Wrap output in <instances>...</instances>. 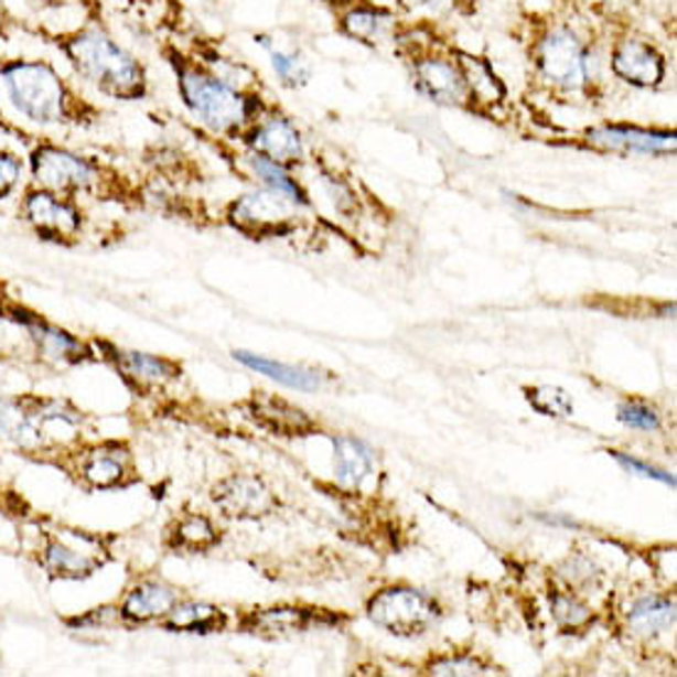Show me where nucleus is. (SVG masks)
<instances>
[{
	"label": "nucleus",
	"mask_w": 677,
	"mask_h": 677,
	"mask_svg": "<svg viewBox=\"0 0 677 677\" xmlns=\"http://www.w3.org/2000/svg\"><path fill=\"white\" fill-rule=\"evenodd\" d=\"M45 567L52 571V574L79 579V577H89L97 562H94L89 555L62 545L60 539H52V542L45 547Z\"/></svg>",
	"instance_id": "393cba45"
},
{
	"label": "nucleus",
	"mask_w": 677,
	"mask_h": 677,
	"mask_svg": "<svg viewBox=\"0 0 677 677\" xmlns=\"http://www.w3.org/2000/svg\"><path fill=\"white\" fill-rule=\"evenodd\" d=\"M175 604H178V594L173 589L158 584V581H146V584H139L129 591V597H126L121 606V613L123 619L143 623L151 619L168 616Z\"/></svg>",
	"instance_id": "a211bd4d"
},
{
	"label": "nucleus",
	"mask_w": 677,
	"mask_h": 677,
	"mask_svg": "<svg viewBox=\"0 0 677 677\" xmlns=\"http://www.w3.org/2000/svg\"><path fill=\"white\" fill-rule=\"evenodd\" d=\"M333 463L337 483L351 491H359L375 475V451L365 441L345 433L333 439Z\"/></svg>",
	"instance_id": "2eb2a0df"
},
{
	"label": "nucleus",
	"mask_w": 677,
	"mask_h": 677,
	"mask_svg": "<svg viewBox=\"0 0 677 677\" xmlns=\"http://www.w3.org/2000/svg\"><path fill=\"white\" fill-rule=\"evenodd\" d=\"M619 421L621 425H626L631 429H641V431H655L660 427L658 411L636 399L623 401V405L619 407Z\"/></svg>",
	"instance_id": "2f4dec72"
},
{
	"label": "nucleus",
	"mask_w": 677,
	"mask_h": 677,
	"mask_svg": "<svg viewBox=\"0 0 677 677\" xmlns=\"http://www.w3.org/2000/svg\"><path fill=\"white\" fill-rule=\"evenodd\" d=\"M245 143L257 155L269 158L283 168L299 163L305 151L301 131L286 116H261L247 129Z\"/></svg>",
	"instance_id": "9b49d317"
},
{
	"label": "nucleus",
	"mask_w": 677,
	"mask_h": 677,
	"mask_svg": "<svg viewBox=\"0 0 677 677\" xmlns=\"http://www.w3.org/2000/svg\"><path fill=\"white\" fill-rule=\"evenodd\" d=\"M295 203L273 190H259V193L241 195L229 205L227 219L241 235L249 239L286 237L295 229Z\"/></svg>",
	"instance_id": "0eeeda50"
},
{
	"label": "nucleus",
	"mask_w": 677,
	"mask_h": 677,
	"mask_svg": "<svg viewBox=\"0 0 677 677\" xmlns=\"http://www.w3.org/2000/svg\"><path fill=\"white\" fill-rule=\"evenodd\" d=\"M429 3H431V0H397V6H401L405 10H417V8H425Z\"/></svg>",
	"instance_id": "c9c22d12"
},
{
	"label": "nucleus",
	"mask_w": 677,
	"mask_h": 677,
	"mask_svg": "<svg viewBox=\"0 0 677 677\" xmlns=\"http://www.w3.org/2000/svg\"><path fill=\"white\" fill-rule=\"evenodd\" d=\"M247 411L261 429L277 433V437L293 439V437H309V433L315 431V421L305 415L303 409L267 393L254 395L247 401Z\"/></svg>",
	"instance_id": "ddd939ff"
},
{
	"label": "nucleus",
	"mask_w": 677,
	"mask_h": 677,
	"mask_svg": "<svg viewBox=\"0 0 677 677\" xmlns=\"http://www.w3.org/2000/svg\"><path fill=\"white\" fill-rule=\"evenodd\" d=\"M213 503L227 517L237 520H257L277 513V495L257 475L235 473L229 479L219 481L213 488Z\"/></svg>",
	"instance_id": "1a4fd4ad"
},
{
	"label": "nucleus",
	"mask_w": 677,
	"mask_h": 677,
	"mask_svg": "<svg viewBox=\"0 0 677 677\" xmlns=\"http://www.w3.org/2000/svg\"><path fill=\"white\" fill-rule=\"evenodd\" d=\"M47 45L55 47L72 74L99 94L116 101H141L151 92L148 72L129 50L107 30L87 23L72 30H42Z\"/></svg>",
	"instance_id": "f257e3e1"
},
{
	"label": "nucleus",
	"mask_w": 677,
	"mask_h": 677,
	"mask_svg": "<svg viewBox=\"0 0 677 677\" xmlns=\"http://www.w3.org/2000/svg\"><path fill=\"white\" fill-rule=\"evenodd\" d=\"M525 399L537 415L549 417V419H569L574 415V401H571L569 393L562 387L555 385H537V387H525Z\"/></svg>",
	"instance_id": "cd10ccee"
},
{
	"label": "nucleus",
	"mask_w": 677,
	"mask_h": 677,
	"mask_svg": "<svg viewBox=\"0 0 677 677\" xmlns=\"http://www.w3.org/2000/svg\"><path fill=\"white\" fill-rule=\"evenodd\" d=\"M611 72L616 74L621 82L631 84L638 89H655L660 87L668 65L660 50L645 40H619L611 50Z\"/></svg>",
	"instance_id": "9d476101"
},
{
	"label": "nucleus",
	"mask_w": 677,
	"mask_h": 677,
	"mask_svg": "<svg viewBox=\"0 0 677 677\" xmlns=\"http://www.w3.org/2000/svg\"><path fill=\"white\" fill-rule=\"evenodd\" d=\"M587 141L616 153L665 155L675 151V133H658L638 129V126H601V129H591L587 133Z\"/></svg>",
	"instance_id": "4468645a"
},
{
	"label": "nucleus",
	"mask_w": 677,
	"mask_h": 677,
	"mask_svg": "<svg viewBox=\"0 0 677 677\" xmlns=\"http://www.w3.org/2000/svg\"><path fill=\"white\" fill-rule=\"evenodd\" d=\"M30 171L40 187L67 197L89 193L101 180L97 163L55 143H40L30 153Z\"/></svg>",
	"instance_id": "423d86ee"
},
{
	"label": "nucleus",
	"mask_w": 677,
	"mask_h": 677,
	"mask_svg": "<svg viewBox=\"0 0 677 677\" xmlns=\"http://www.w3.org/2000/svg\"><path fill=\"white\" fill-rule=\"evenodd\" d=\"M23 213L42 239L57 241V245L60 241L65 245V241L79 237L82 232V213L72 203V197L52 193V190L45 187L28 190Z\"/></svg>",
	"instance_id": "6e6552de"
},
{
	"label": "nucleus",
	"mask_w": 677,
	"mask_h": 677,
	"mask_svg": "<svg viewBox=\"0 0 677 677\" xmlns=\"http://www.w3.org/2000/svg\"><path fill=\"white\" fill-rule=\"evenodd\" d=\"M30 331H33L35 341L40 343L42 353L50 357H72L74 353L82 351V345L74 341L72 335H67L65 331H57V327L45 325L42 321H30Z\"/></svg>",
	"instance_id": "c756f323"
},
{
	"label": "nucleus",
	"mask_w": 677,
	"mask_h": 677,
	"mask_svg": "<svg viewBox=\"0 0 677 677\" xmlns=\"http://www.w3.org/2000/svg\"><path fill=\"white\" fill-rule=\"evenodd\" d=\"M609 453L623 465V469L631 471V473H636V475H641V479L660 481V483H665V485H670V488H675V479H673L670 473H665V471H660V469H655V465H651V463H643V461L636 459V456H628V453H623V451H609Z\"/></svg>",
	"instance_id": "72a5a7b5"
},
{
	"label": "nucleus",
	"mask_w": 677,
	"mask_h": 677,
	"mask_svg": "<svg viewBox=\"0 0 677 677\" xmlns=\"http://www.w3.org/2000/svg\"><path fill=\"white\" fill-rule=\"evenodd\" d=\"M453 60H456L461 69L465 92H469L471 101L475 99L479 104H493L505 99V84L501 82L498 74L493 72L488 60L469 55V52H456Z\"/></svg>",
	"instance_id": "f3484780"
},
{
	"label": "nucleus",
	"mask_w": 677,
	"mask_h": 677,
	"mask_svg": "<svg viewBox=\"0 0 677 677\" xmlns=\"http://www.w3.org/2000/svg\"><path fill=\"white\" fill-rule=\"evenodd\" d=\"M235 357L239 359L241 365L257 369L259 375H267L271 379H277V383L291 387V389H301V393H313V389L321 387V377L315 375L313 369L277 363V359L254 355V353H247V351H235Z\"/></svg>",
	"instance_id": "6ab92c4d"
},
{
	"label": "nucleus",
	"mask_w": 677,
	"mask_h": 677,
	"mask_svg": "<svg viewBox=\"0 0 677 677\" xmlns=\"http://www.w3.org/2000/svg\"><path fill=\"white\" fill-rule=\"evenodd\" d=\"M552 613L562 628H581L591 621L589 606H584L579 599L569 597V594L552 597Z\"/></svg>",
	"instance_id": "7c9ffc66"
},
{
	"label": "nucleus",
	"mask_w": 677,
	"mask_h": 677,
	"mask_svg": "<svg viewBox=\"0 0 677 677\" xmlns=\"http://www.w3.org/2000/svg\"><path fill=\"white\" fill-rule=\"evenodd\" d=\"M217 545L215 525L205 515H185L173 525L171 547L185 549V552H205Z\"/></svg>",
	"instance_id": "5701e85b"
},
{
	"label": "nucleus",
	"mask_w": 677,
	"mask_h": 677,
	"mask_svg": "<svg viewBox=\"0 0 677 677\" xmlns=\"http://www.w3.org/2000/svg\"><path fill=\"white\" fill-rule=\"evenodd\" d=\"M42 3H47V6H52V8H60L62 3H65V0H42Z\"/></svg>",
	"instance_id": "e433bc0d"
},
{
	"label": "nucleus",
	"mask_w": 677,
	"mask_h": 677,
	"mask_svg": "<svg viewBox=\"0 0 677 677\" xmlns=\"http://www.w3.org/2000/svg\"><path fill=\"white\" fill-rule=\"evenodd\" d=\"M249 165H251L254 175L264 180V183H267L269 190H273V193L289 197L291 203L309 205V195H305V190L299 183H295V178L286 173L283 165L273 163V161H269V158L257 155V153H251Z\"/></svg>",
	"instance_id": "b1692460"
},
{
	"label": "nucleus",
	"mask_w": 677,
	"mask_h": 677,
	"mask_svg": "<svg viewBox=\"0 0 677 677\" xmlns=\"http://www.w3.org/2000/svg\"><path fill=\"white\" fill-rule=\"evenodd\" d=\"M126 463H129V453L119 447H104L94 451L84 463V479H87L94 488H111L119 483L126 473Z\"/></svg>",
	"instance_id": "4be33fe9"
},
{
	"label": "nucleus",
	"mask_w": 677,
	"mask_h": 677,
	"mask_svg": "<svg viewBox=\"0 0 677 677\" xmlns=\"http://www.w3.org/2000/svg\"><path fill=\"white\" fill-rule=\"evenodd\" d=\"M0 82L15 111L33 123L89 126L99 116L97 107L82 97L77 84L50 60L6 57L0 62Z\"/></svg>",
	"instance_id": "f03ea898"
},
{
	"label": "nucleus",
	"mask_w": 677,
	"mask_h": 677,
	"mask_svg": "<svg viewBox=\"0 0 677 677\" xmlns=\"http://www.w3.org/2000/svg\"><path fill=\"white\" fill-rule=\"evenodd\" d=\"M628 626L641 636H658L675 626V604L665 597H643L628 609Z\"/></svg>",
	"instance_id": "aec40b11"
},
{
	"label": "nucleus",
	"mask_w": 677,
	"mask_h": 677,
	"mask_svg": "<svg viewBox=\"0 0 677 677\" xmlns=\"http://www.w3.org/2000/svg\"><path fill=\"white\" fill-rule=\"evenodd\" d=\"M533 60L539 77L565 92H577L589 79V52L574 30L567 25L547 30L537 40Z\"/></svg>",
	"instance_id": "39448f33"
},
{
	"label": "nucleus",
	"mask_w": 677,
	"mask_h": 677,
	"mask_svg": "<svg viewBox=\"0 0 677 677\" xmlns=\"http://www.w3.org/2000/svg\"><path fill=\"white\" fill-rule=\"evenodd\" d=\"M411 77H415L417 89L431 101L449 104V107H465V101H469V92H465L461 69L453 57H417Z\"/></svg>",
	"instance_id": "f8f14e48"
},
{
	"label": "nucleus",
	"mask_w": 677,
	"mask_h": 677,
	"mask_svg": "<svg viewBox=\"0 0 677 677\" xmlns=\"http://www.w3.org/2000/svg\"><path fill=\"white\" fill-rule=\"evenodd\" d=\"M168 62L178 77V89L185 107L197 116L209 131L239 133L261 119L264 104L257 94H247L237 84L222 79L203 62L171 50Z\"/></svg>",
	"instance_id": "7ed1b4c3"
},
{
	"label": "nucleus",
	"mask_w": 677,
	"mask_h": 677,
	"mask_svg": "<svg viewBox=\"0 0 677 677\" xmlns=\"http://www.w3.org/2000/svg\"><path fill=\"white\" fill-rule=\"evenodd\" d=\"M20 175H23L20 158L10 151H0V200H6L13 193L15 185L20 183Z\"/></svg>",
	"instance_id": "f704fd0d"
},
{
	"label": "nucleus",
	"mask_w": 677,
	"mask_h": 677,
	"mask_svg": "<svg viewBox=\"0 0 677 677\" xmlns=\"http://www.w3.org/2000/svg\"><path fill=\"white\" fill-rule=\"evenodd\" d=\"M259 42L267 47L269 57H271V67L279 74L281 84H286V87H303V84L309 82L311 67L299 50L277 47L273 42H267L264 37H259Z\"/></svg>",
	"instance_id": "a878e982"
},
{
	"label": "nucleus",
	"mask_w": 677,
	"mask_h": 677,
	"mask_svg": "<svg viewBox=\"0 0 677 677\" xmlns=\"http://www.w3.org/2000/svg\"><path fill=\"white\" fill-rule=\"evenodd\" d=\"M121 365L126 373L146 379V383H168L180 375V367L171 359L146 353H121Z\"/></svg>",
	"instance_id": "c85d7f7f"
},
{
	"label": "nucleus",
	"mask_w": 677,
	"mask_h": 677,
	"mask_svg": "<svg viewBox=\"0 0 677 677\" xmlns=\"http://www.w3.org/2000/svg\"><path fill=\"white\" fill-rule=\"evenodd\" d=\"M367 619L399 638L425 636L437 626L441 611L429 594L411 587H389L367 601Z\"/></svg>",
	"instance_id": "20e7f679"
},
{
	"label": "nucleus",
	"mask_w": 677,
	"mask_h": 677,
	"mask_svg": "<svg viewBox=\"0 0 677 677\" xmlns=\"http://www.w3.org/2000/svg\"><path fill=\"white\" fill-rule=\"evenodd\" d=\"M225 613L209 604H197V601H187V604H175L168 613L165 628L171 631H185V633H213L225 626Z\"/></svg>",
	"instance_id": "412c9836"
},
{
	"label": "nucleus",
	"mask_w": 677,
	"mask_h": 677,
	"mask_svg": "<svg viewBox=\"0 0 677 677\" xmlns=\"http://www.w3.org/2000/svg\"><path fill=\"white\" fill-rule=\"evenodd\" d=\"M313 623H319V611L311 609H261L245 619V631L261 638H289L295 633L309 631Z\"/></svg>",
	"instance_id": "dca6fc26"
},
{
	"label": "nucleus",
	"mask_w": 677,
	"mask_h": 677,
	"mask_svg": "<svg viewBox=\"0 0 677 677\" xmlns=\"http://www.w3.org/2000/svg\"><path fill=\"white\" fill-rule=\"evenodd\" d=\"M389 13L379 8H353L347 10L341 20V28L345 35L363 42H375L385 35V28L389 23Z\"/></svg>",
	"instance_id": "bb28decb"
},
{
	"label": "nucleus",
	"mask_w": 677,
	"mask_h": 677,
	"mask_svg": "<svg viewBox=\"0 0 677 677\" xmlns=\"http://www.w3.org/2000/svg\"><path fill=\"white\" fill-rule=\"evenodd\" d=\"M431 675H485L491 673L488 665L473 658V655H447L429 665Z\"/></svg>",
	"instance_id": "473e14b6"
}]
</instances>
